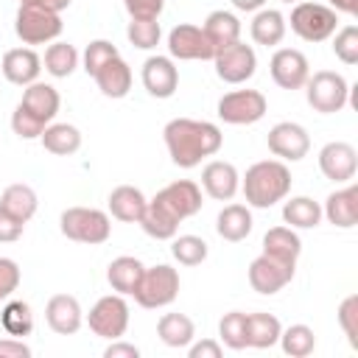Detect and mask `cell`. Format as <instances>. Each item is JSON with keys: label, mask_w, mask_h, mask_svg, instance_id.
<instances>
[{"label": "cell", "mask_w": 358, "mask_h": 358, "mask_svg": "<svg viewBox=\"0 0 358 358\" xmlns=\"http://www.w3.org/2000/svg\"><path fill=\"white\" fill-rule=\"evenodd\" d=\"M140 227H143V232H145L148 238H154V241H171V238L176 235V229H179V218L154 196V199L145 204V210H143Z\"/></svg>", "instance_id": "obj_24"}, {"label": "cell", "mask_w": 358, "mask_h": 358, "mask_svg": "<svg viewBox=\"0 0 358 358\" xmlns=\"http://www.w3.org/2000/svg\"><path fill=\"white\" fill-rule=\"evenodd\" d=\"M252 224H255V221H252V213H249L246 204H227V207L218 213V218H215V232H218L224 241L238 243V241L249 238Z\"/></svg>", "instance_id": "obj_28"}, {"label": "cell", "mask_w": 358, "mask_h": 358, "mask_svg": "<svg viewBox=\"0 0 358 358\" xmlns=\"http://www.w3.org/2000/svg\"><path fill=\"white\" fill-rule=\"evenodd\" d=\"M176 294H179V271L168 263H159V266L143 268V277L131 296L140 308L157 310V308L171 305L176 299Z\"/></svg>", "instance_id": "obj_5"}, {"label": "cell", "mask_w": 358, "mask_h": 358, "mask_svg": "<svg viewBox=\"0 0 358 358\" xmlns=\"http://www.w3.org/2000/svg\"><path fill=\"white\" fill-rule=\"evenodd\" d=\"M22 229H25V224L0 207V243H14L22 235Z\"/></svg>", "instance_id": "obj_48"}, {"label": "cell", "mask_w": 358, "mask_h": 358, "mask_svg": "<svg viewBox=\"0 0 358 358\" xmlns=\"http://www.w3.org/2000/svg\"><path fill=\"white\" fill-rule=\"evenodd\" d=\"M0 70H3L6 81L17 84V87H28V84H34L39 78L42 59L31 48H11V50H6Z\"/></svg>", "instance_id": "obj_20"}, {"label": "cell", "mask_w": 358, "mask_h": 358, "mask_svg": "<svg viewBox=\"0 0 358 358\" xmlns=\"http://www.w3.org/2000/svg\"><path fill=\"white\" fill-rule=\"evenodd\" d=\"M78 67V50L70 42H53L45 50V70L53 78H67Z\"/></svg>", "instance_id": "obj_37"}, {"label": "cell", "mask_w": 358, "mask_h": 358, "mask_svg": "<svg viewBox=\"0 0 358 358\" xmlns=\"http://www.w3.org/2000/svg\"><path fill=\"white\" fill-rule=\"evenodd\" d=\"M280 319L274 313H246V347H255V350H268L277 344L280 338Z\"/></svg>", "instance_id": "obj_30"}, {"label": "cell", "mask_w": 358, "mask_h": 358, "mask_svg": "<svg viewBox=\"0 0 358 358\" xmlns=\"http://www.w3.org/2000/svg\"><path fill=\"white\" fill-rule=\"evenodd\" d=\"M266 143H268V151L274 157H280L282 162H299L310 151V137H308L305 126L291 123V120H282V123L271 126Z\"/></svg>", "instance_id": "obj_13"}, {"label": "cell", "mask_w": 358, "mask_h": 358, "mask_svg": "<svg viewBox=\"0 0 358 358\" xmlns=\"http://www.w3.org/2000/svg\"><path fill=\"white\" fill-rule=\"evenodd\" d=\"M305 98H308V103L316 112L333 115V112H341L347 106V101H350V84L336 70H319V73L308 76V81H305Z\"/></svg>", "instance_id": "obj_6"}, {"label": "cell", "mask_w": 358, "mask_h": 358, "mask_svg": "<svg viewBox=\"0 0 358 358\" xmlns=\"http://www.w3.org/2000/svg\"><path fill=\"white\" fill-rule=\"evenodd\" d=\"M173 243H171V255H173V260L176 263H182V266H199V263H204L207 260V241L204 238H199V235H173L171 238Z\"/></svg>", "instance_id": "obj_39"}, {"label": "cell", "mask_w": 358, "mask_h": 358, "mask_svg": "<svg viewBox=\"0 0 358 358\" xmlns=\"http://www.w3.org/2000/svg\"><path fill=\"white\" fill-rule=\"evenodd\" d=\"M201 28H204L210 45L215 48V53H218L221 48H227V45H232V42L241 39V20H238L232 11H224V8L210 11Z\"/></svg>", "instance_id": "obj_27"}, {"label": "cell", "mask_w": 358, "mask_h": 358, "mask_svg": "<svg viewBox=\"0 0 358 358\" xmlns=\"http://www.w3.org/2000/svg\"><path fill=\"white\" fill-rule=\"evenodd\" d=\"M285 22H291V31L299 39H305V42H324V39H330L336 34L338 14L330 6H324V3L299 0V3H294L291 17Z\"/></svg>", "instance_id": "obj_4"}, {"label": "cell", "mask_w": 358, "mask_h": 358, "mask_svg": "<svg viewBox=\"0 0 358 358\" xmlns=\"http://www.w3.org/2000/svg\"><path fill=\"white\" fill-rule=\"evenodd\" d=\"M143 268H145V266H143L137 257H131V255H120V257H115V260L109 263V268H106V280H109V285H112L115 294L131 296L134 288H137V282H140V277H143Z\"/></svg>", "instance_id": "obj_29"}, {"label": "cell", "mask_w": 358, "mask_h": 358, "mask_svg": "<svg viewBox=\"0 0 358 358\" xmlns=\"http://www.w3.org/2000/svg\"><path fill=\"white\" fill-rule=\"evenodd\" d=\"M280 3H299V0H280Z\"/></svg>", "instance_id": "obj_55"}, {"label": "cell", "mask_w": 358, "mask_h": 358, "mask_svg": "<svg viewBox=\"0 0 358 358\" xmlns=\"http://www.w3.org/2000/svg\"><path fill=\"white\" fill-rule=\"evenodd\" d=\"M268 109V101L260 90H232L227 95H221L215 112L224 123L229 126H252L257 120H263Z\"/></svg>", "instance_id": "obj_7"}, {"label": "cell", "mask_w": 358, "mask_h": 358, "mask_svg": "<svg viewBox=\"0 0 358 358\" xmlns=\"http://www.w3.org/2000/svg\"><path fill=\"white\" fill-rule=\"evenodd\" d=\"M20 266H17V260H11V257H0V302H6V299H11L14 296V291L20 288Z\"/></svg>", "instance_id": "obj_46"}, {"label": "cell", "mask_w": 358, "mask_h": 358, "mask_svg": "<svg viewBox=\"0 0 358 358\" xmlns=\"http://www.w3.org/2000/svg\"><path fill=\"white\" fill-rule=\"evenodd\" d=\"M59 103H62V98H59L56 87H50V84H45V81L28 84L25 92H22V101H20V106H25V109H28L34 117H39L42 123H50V120L56 117Z\"/></svg>", "instance_id": "obj_22"}, {"label": "cell", "mask_w": 358, "mask_h": 358, "mask_svg": "<svg viewBox=\"0 0 358 358\" xmlns=\"http://www.w3.org/2000/svg\"><path fill=\"white\" fill-rule=\"evenodd\" d=\"M143 87L154 98H171L179 87V70L171 56H148L143 62Z\"/></svg>", "instance_id": "obj_16"}, {"label": "cell", "mask_w": 358, "mask_h": 358, "mask_svg": "<svg viewBox=\"0 0 358 358\" xmlns=\"http://www.w3.org/2000/svg\"><path fill=\"white\" fill-rule=\"evenodd\" d=\"M201 187L215 201H229L241 187V173L232 162L213 159L201 168Z\"/></svg>", "instance_id": "obj_17"}, {"label": "cell", "mask_w": 358, "mask_h": 358, "mask_svg": "<svg viewBox=\"0 0 358 358\" xmlns=\"http://www.w3.org/2000/svg\"><path fill=\"white\" fill-rule=\"evenodd\" d=\"M322 215L333 227H338V229H352L358 224V190H355V185H347L341 190H333L324 199Z\"/></svg>", "instance_id": "obj_21"}, {"label": "cell", "mask_w": 358, "mask_h": 358, "mask_svg": "<svg viewBox=\"0 0 358 358\" xmlns=\"http://www.w3.org/2000/svg\"><path fill=\"white\" fill-rule=\"evenodd\" d=\"M268 70H271L274 84L282 87V90H299V87H305V81L310 76L308 56L302 50H296V48L274 50V56L268 62Z\"/></svg>", "instance_id": "obj_14"}, {"label": "cell", "mask_w": 358, "mask_h": 358, "mask_svg": "<svg viewBox=\"0 0 358 358\" xmlns=\"http://www.w3.org/2000/svg\"><path fill=\"white\" fill-rule=\"evenodd\" d=\"M187 355L190 358H221V344L215 338H201V341H190L187 344Z\"/></svg>", "instance_id": "obj_49"}, {"label": "cell", "mask_w": 358, "mask_h": 358, "mask_svg": "<svg viewBox=\"0 0 358 358\" xmlns=\"http://www.w3.org/2000/svg\"><path fill=\"white\" fill-rule=\"evenodd\" d=\"M45 322H48V327L53 333L73 336V333H78V327L84 322V310H81V305H78L76 296H70V294H53L48 299V305H45Z\"/></svg>", "instance_id": "obj_18"}, {"label": "cell", "mask_w": 358, "mask_h": 358, "mask_svg": "<svg viewBox=\"0 0 358 358\" xmlns=\"http://www.w3.org/2000/svg\"><path fill=\"white\" fill-rule=\"evenodd\" d=\"M59 229L64 238L76 243L98 246L112 235V221L103 210H95V207H67L59 215Z\"/></svg>", "instance_id": "obj_3"}, {"label": "cell", "mask_w": 358, "mask_h": 358, "mask_svg": "<svg viewBox=\"0 0 358 358\" xmlns=\"http://www.w3.org/2000/svg\"><path fill=\"white\" fill-rule=\"evenodd\" d=\"M45 126L48 123H42L39 117H34L25 106H20L17 103V109L11 112V129H14V134L17 137H22V140H36L42 131H45Z\"/></svg>", "instance_id": "obj_44"}, {"label": "cell", "mask_w": 358, "mask_h": 358, "mask_svg": "<svg viewBox=\"0 0 358 358\" xmlns=\"http://www.w3.org/2000/svg\"><path fill=\"white\" fill-rule=\"evenodd\" d=\"M131 20H159L165 0H123Z\"/></svg>", "instance_id": "obj_47"}, {"label": "cell", "mask_w": 358, "mask_h": 358, "mask_svg": "<svg viewBox=\"0 0 358 358\" xmlns=\"http://www.w3.org/2000/svg\"><path fill=\"white\" fill-rule=\"evenodd\" d=\"M73 0H20V6H39V8H48V11H56L62 14Z\"/></svg>", "instance_id": "obj_52"}, {"label": "cell", "mask_w": 358, "mask_h": 358, "mask_svg": "<svg viewBox=\"0 0 358 358\" xmlns=\"http://www.w3.org/2000/svg\"><path fill=\"white\" fill-rule=\"evenodd\" d=\"M168 53L171 59H179V62H210L215 56V48L210 45L204 28L182 22L168 34Z\"/></svg>", "instance_id": "obj_10"}, {"label": "cell", "mask_w": 358, "mask_h": 358, "mask_svg": "<svg viewBox=\"0 0 358 358\" xmlns=\"http://www.w3.org/2000/svg\"><path fill=\"white\" fill-rule=\"evenodd\" d=\"M333 11H344V14H355L358 11V0H330Z\"/></svg>", "instance_id": "obj_54"}, {"label": "cell", "mask_w": 358, "mask_h": 358, "mask_svg": "<svg viewBox=\"0 0 358 358\" xmlns=\"http://www.w3.org/2000/svg\"><path fill=\"white\" fill-rule=\"evenodd\" d=\"M92 78H95L98 90H101L106 98H126L129 90H131V67H129L120 56L109 59Z\"/></svg>", "instance_id": "obj_26"}, {"label": "cell", "mask_w": 358, "mask_h": 358, "mask_svg": "<svg viewBox=\"0 0 358 358\" xmlns=\"http://www.w3.org/2000/svg\"><path fill=\"white\" fill-rule=\"evenodd\" d=\"M241 190L246 196V204L268 210L291 193V171L282 159H260L246 171Z\"/></svg>", "instance_id": "obj_2"}, {"label": "cell", "mask_w": 358, "mask_h": 358, "mask_svg": "<svg viewBox=\"0 0 358 358\" xmlns=\"http://www.w3.org/2000/svg\"><path fill=\"white\" fill-rule=\"evenodd\" d=\"M157 199H159L179 221H185V218H190V215H196V213L201 210V187H199L196 182H190V179H179V182L165 185V187L157 193Z\"/></svg>", "instance_id": "obj_19"}, {"label": "cell", "mask_w": 358, "mask_h": 358, "mask_svg": "<svg viewBox=\"0 0 358 358\" xmlns=\"http://www.w3.org/2000/svg\"><path fill=\"white\" fill-rule=\"evenodd\" d=\"M232 6L238 8V11H260L263 6H266V0H232Z\"/></svg>", "instance_id": "obj_53"}, {"label": "cell", "mask_w": 358, "mask_h": 358, "mask_svg": "<svg viewBox=\"0 0 358 358\" xmlns=\"http://www.w3.org/2000/svg\"><path fill=\"white\" fill-rule=\"evenodd\" d=\"M87 324H90V330L98 338H106V341L123 338V333L129 327V305H126L123 294H106V296H101L90 308Z\"/></svg>", "instance_id": "obj_8"}, {"label": "cell", "mask_w": 358, "mask_h": 358, "mask_svg": "<svg viewBox=\"0 0 358 358\" xmlns=\"http://www.w3.org/2000/svg\"><path fill=\"white\" fill-rule=\"evenodd\" d=\"M299 252H302V241L291 227H271L263 235V255H271L277 260H285V263L296 266Z\"/></svg>", "instance_id": "obj_31"}, {"label": "cell", "mask_w": 358, "mask_h": 358, "mask_svg": "<svg viewBox=\"0 0 358 358\" xmlns=\"http://www.w3.org/2000/svg\"><path fill=\"white\" fill-rule=\"evenodd\" d=\"M0 358H31V347L22 338H0Z\"/></svg>", "instance_id": "obj_50"}, {"label": "cell", "mask_w": 358, "mask_h": 358, "mask_svg": "<svg viewBox=\"0 0 358 358\" xmlns=\"http://www.w3.org/2000/svg\"><path fill=\"white\" fill-rule=\"evenodd\" d=\"M45 151L56 154V157H70L81 148V131L73 123H48L45 131L39 134Z\"/></svg>", "instance_id": "obj_32"}, {"label": "cell", "mask_w": 358, "mask_h": 358, "mask_svg": "<svg viewBox=\"0 0 358 358\" xmlns=\"http://www.w3.org/2000/svg\"><path fill=\"white\" fill-rule=\"evenodd\" d=\"M62 17L56 11L39 8V6H20L17 17H14V34L25 42V45H45L53 42L62 34Z\"/></svg>", "instance_id": "obj_9"}, {"label": "cell", "mask_w": 358, "mask_h": 358, "mask_svg": "<svg viewBox=\"0 0 358 358\" xmlns=\"http://www.w3.org/2000/svg\"><path fill=\"white\" fill-rule=\"evenodd\" d=\"M126 36L134 48L140 50H151L159 45V36H162V28L157 20H131L129 28H126Z\"/></svg>", "instance_id": "obj_41"}, {"label": "cell", "mask_w": 358, "mask_h": 358, "mask_svg": "<svg viewBox=\"0 0 358 358\" xmlns=\"http://www.w3.org/2000/svg\"><path fill=\"white\" fill-rule=\"evenodd\" d=\"M338 324L350 341V347H358V296L350 294L338 305Z\"/></svg>", "instance_id": "obj_45"}, {"label": "cell", "mask_w": 358, "mask_h": 358, "mask_svg": "<svg viewBox=\"0 0 358 358\" xmlns=\"http://www.w3.org/2000/svg\"><path fill=\"white\" fill-rule=\"evenodd\" d=\"M115 56H120L117 53V48L109 42V39H92L90 45H87V50H84V70L90 73V76H95L109 59H115Z\"/></svg>", "instance_id": "obj_42"}, {"label": "cell", "mask_w": 358, "mask_h": 358, "mask_svg": "<svg viewBox=\"0 0 358 358\" xmlns=\"http://www.w3.org/2000/svg\"><path fill=\"white\" fill-rule=\"evenodd\" d=\"M213 62H215V76L221 81H227V84H243L257 70V56H255L252 45H243L241 39L227 45V48H221L213 56Z\"/></svg>", "instance_id": "obj_11"}, {"label": "cell", "mask_w": 358, "mask_h": 358, "mask_svg": "<svg viewBox=\"0 0 358 358\" xmlns=\"http://www.w3.org/2000/svg\"><path fill=\"white\" fill-rule=\"evenodd\" d=\"M319 171L330 182H336V185L352 182V176L358 171V154H355V148L350 143H344V140H333V143L322 145V151H319Z\"/></svg>", "instance_id": "obj_15"}, {"label": "cell", "mask_w": 358, "mask_h": 358, "mask_svg": "<svg viewBox=\"0 0 358 358\" xmlns=\"http://www.w3.org/2000/svg\"><path fill=\"white\" fill-rule=\"evenodd\" d=\"M218 338L229 350H243L246 347V313L243 310H229L218 322Z\"/></svg>", "instance_id": "obj_40"}, {"label": "cell", "mask_w": 358, "mask_h": 358, "mask_svg": "<svg viewBox=\"0 0 358 358\" xmlns=\"http://www.w3.org/2000/svg\"><path fill=\"white\" fill-rule=\"evenodd\" d=\"M282 221L291 229H313L322 221V207L310 196H294L282 204Z\"/></svg>", "instance_id": "obj_35"}, {"label": "cell", "mask_w": 358, "mask_h": 358, "mask_svg": "<svg viewBox=\"0 0 358 358\" xmlns=\"http://www.w3.org/2000/svg\"><path fill=\"white\" fill-rule=\"evenodd\" d=\"M157 336L168 347H187L196 338V324L185 313H162L157 322Z\"/></svg>", "instance_id": "obj_33"}, {"label": "cell", "mask_w": 358, "mask_h": 358, "mask_svg": "<svg viewBox=\"0 0 358 358\" xmlns=\"http://www.w3.org/2000/svg\"><path fill=\"white\" fill-rule=\"evenodd\" d=\"M294 268H296L294 263H285V260H277V257L260 252L249 263V285H252V291L271 296L294 280Z\"/></svg>", "instance_id": "obj_12"}, {"label": "cell", "mask_w": 358, "mask_h": 358, "mask_svg": "<svg viewBox=\"0 0 358 358\" xmlns=\"http://www.w3.org/2000/svg\"><path fill=\"white\" fill-rule=\"evenodd\" d=\"M165 148L179 168H196L204 157H213L221 151L224 134L210 120H193V117H173L162 129Z\"/></svg>", "instance_id": "obj_1"}, {"label": "cell", "mask_w": 358, "mask_h": 358, "mask_svg": "<svg viewBox=\"0 0 358 358\" xmlns=\"http://www.w3.org/2000/svg\"><path fill=\"white\" fill-rule=\"evenodd\" d=\"M288 31V22H285V14L277 11V8H260L255 11L252 17V25H249V34L257 45H266V48H274L282 42Z\"/></svg>", "instance_id": "obj_25"}, {"label": "cell", "mask_w": 358, "mask_h": 358, "mask_svg": "<svg viewBox=\"0 0 358 358\" xmlns=\"http://www.w3.org/2000/svg\"><path fill=\"white\" fill-rule=\"evenodd\" d=\"M145 204H148V199L134 185H120V187H115L109 193V213H112V218L126 221V224H140Z\"/></svg>", "instance_id": "obj_23"}, {"label": "cell", "mask_w": 358, "mask_h": 358, "mask_svg": "<svg viewBox=\"0 0 358 358\" xmlns=\"http://www.w3.org/2000/svg\"><path fill=\"white\" fill-rule=\"evenodd\" d=\"M0 322H3V330H6L8 336H14V338L31 336V330H34L31 305L22 302V299H6L3 313H0Z\"/></svg>", "instance_id": "obj_36"}, {"label": "cell", "mask_w": 358, "mask_h": 358, "mask_svg": "<svg viewBox=\"0 0 358 358\" xmlns=\"http://www.w3.org/2000/svg\"><path fill=\"white\" fill-rule=\"evenodd\" d=\"M333 53H336V59H341L350 67L358 62V28L355 25H344L341 31H336Z\"/></svg>", "instance_id": "obj_43"}, {"label": "cell", "mask_w": 358, "mask_h": 358, "mask_svg": "<svg viewBox=\"0 0 358 358\" xmlns=\"http://www.w3.org/2000/svg\"><path fill=\"white\" fill-rule=\"evenodd\" d=\"M277 341L282 344V352L291 355V358H305L316 347V336H313V330L308 324H291V327L280 330Z\"/></svg>", "instance_id": "obj_38"}, {"label": "cell", "mask_w": 358, "mask_h": 358, "mask_svg": "<svg viewBox=\"0 0 358 358\" xmlns=\"http://www.w3.org/2000/svg\"><path fill=\"white\" fill-rule=\"evenodd\" d=\"M0 207L25 224V221L34 218V213H36V207H39V199H36L34 187L17 182V185H8V187L0 193Z\"/></svg>", "instance_id": "obj_34"}, {"label": "cell", "mask_w": 358, "mask_h": 358, "mask_svg": "<svg viewBox=\"0 0 358 358\" xmlns=\"http://www.w3.org/2000/svg\"><path fill=\"white\" fill-rule=\"evenodd\" d=\"M137 355H140V350H137L134 344L120 341V338H115V341L103 350V358H137Z\"/></svg>", "instance_id": "obj_51"}]
</instances>
